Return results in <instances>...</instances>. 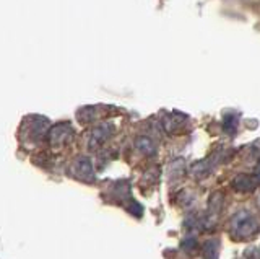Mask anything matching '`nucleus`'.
Returning <instances> with one entry per match:
<instances>
[{
  "label": "nucleus",
  "instance_id": "1",
  "mask_svg": "<svg viewBox=\"0 0 260 259\" xmlns=\"http://www.w3.org/2000/svg\"><path fill=\"white\" fill-rule=\"evenodd\" d=\"M260 228L258 220L254 217L250 210L241 209L231 217V232L236 238H250L252 235H255Z\"/></svg>",
  "mask_w": 260,
  "mask_h": 259
},
{
  "label": "nucleus",
  "instance_id": "2",
  "mask_svg": "<svg viewBox=\"0 0 260 259\" xmlns=\"http://www.w3.org/2000/svg\"><path fill=\"white\" fill-rule=\"evenodd\" d=\"M112 132H114V127L109 123L100 124L94 129H91V132H89V149H98L101 143H104L109 139Z\"/></svg>",
  "mask_w": 260,
  "mask_h": 259
},
{
  "label": "nucleus",
  "instance_id": "3",
  "mask_svg": "<svg viewBox=\"0 0 260 259\" xmlns=\"http://www.w3.org/2000/svg\"><path fill=\"white\" fill-rule=\"evenodd\" d=\"M73 173L77 178L85 181H93L94 180V171H93V163L88 157H80L73 163Z\"/></svg>",
  "mask_w": 260,
  "mask_h": 259
},
{
  "label": "nucleus",
  "instance_id": "4",
  "mask_svg": "<svg viewBox=\"0 0 260 259\" xmlns=\"http://www.w3.org/2000/svg\"><path fill=\"white\" fill-rule=\"evenodd\" d=\"M72 135V129L69 124H57L51 129V134H49V139H51V143L59 145L63 143L65 140Z\"/></svg>",
  "mask_w": 260,
  "mask_h": 259
},
{
  "label": "nucleus",
  "instance_id": "5",
  "mask_svg": "<svg viewBox=\"0 0 260 259\" xmlns=\"http://www.w3.org/2000/svg\"><path fill=\"white\" fill-rule=\"evenodd\" d=\"M134 145H135V149L145 157H151L156 153V145H154V142L146 135H138L134 142Z\"/></svg>",
  "mask_w": 260,
  "mask_h": 259
},
{
  "label": "nucleus",
  "instance_id": "6",
  "mask_svg": "<svg viewBox=\"0 0 260 259\" xmlns=\"http://www.w3.org/2000/svg\"><path fill=\"white\" fill-rule=\"evenodd\" d=\"M255 186H257V181L252 176L239 175L233 180V188L239 192H250L255 189Z\"/></svg>",
  "mask_w": 260,
  "mask_h": 259
},
{
  "label": "nucleus",
  "instance_id": "7",
  "mask_svg": "<svg viewBox=\"0 0 260 259\" xmlns=\"http://www.w3.org/2000/svg\"><path fill=\"white\" fill-rule=\"evenodd\" d=\"M218 251H219V243L216 238L207 240L203 243V257L205 259H218Z\"/></svg>",
  "mask_w": 260,
  "mask_h": 259
},
{
  "label": "nucleus",
  "instance_id": "8",
  "mask_svg": "<svg viewBox=\"0 0 260 259\" xmlns=\"http://www.w3.org/2000/svg\"><path fill=\"white\" fill-rule=\"evenodd\" d=\"M255 173H257V176H260V166L257 168V171H255Z\"/></svg>",
  "mask_w": 260,
  "mask_h": 259
},
{
  "label": "nucleus",
  "instance_id": "9",
  "mask_svg": "<svg viewBox=\"0 0 260 259\" xmlns=\"http://www.w3.org/2000/svg\"><path fill=\"white\" fill-rule=\"evenodd\" d=\"M258 206H260V196H258Z\"/></svg>",
  "mask_w": 260,
  "mask_h": 259
}]
</instances>
